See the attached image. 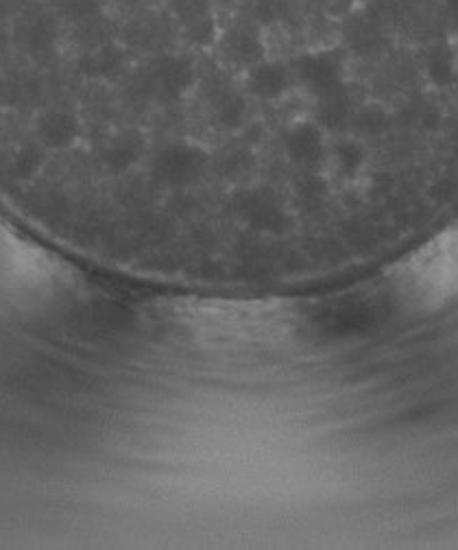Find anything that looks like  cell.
<instances>
[{
  "mask_svg": "<svg viewBox=\"0 0 458 550\" xmlns=\"http://www.w3.org/2000/svg\"><path fill=\"white\" fill-rule=\"evenodd\" d=\"M408 291L419 304L439 306L458 295V230L432 245L413 265Z\"/></svg>",
  "mask_w": 458,
  "mask_h": 550,
  "instance_id": "cell-1",
  "label": "cell"
},
{
  "mask_svg": "<svg viewBox=\"0 0 458 550\" xmlns=\"http://www.w3.org/2000/svg\"><path fill=\"white\" fill-rule=\"evenodd\" d=\"M247 90L260 101H277L291 90V70L280 62H262L247 73Z\"/></svg>",
  "mask_w": 458,
  "mask_h": 550,
  "instance_id": "cell-2",
  "label": "cell"
},
{
  "mask_svg": "<svg viewBox=\"0 0 458 550\" xmlns=\"http://www.w3.org/2000/svg\"><path fill=\"white\" fill-rule=\"evenodd\" d=\"M225 55L229 62H234L236 66H249L251 70L253 66L262 64V42L249 29H234L225 38Z\"/></svg>",
  "mask_w": 458,
  "mask_h": 550,
  "instance_id": "cell-3",
  "label": "cell"
},
{
  "mask_svg": "<svg viewBox=\"0 0 458 550\" xmlns=\"http://www.w3.org/2000/svg\"><path fill=\"white\" fill-rule=\"evenodd\" d=\"M55 9L59 16L75 22H86L99 16L101 0H55Z\"/></svg>",
  "mask_w": 458,
  "mask_h": 550,
  "instance_id": "cell-4",
  "label": "cell"
},
{
  "mask_svg": "<svg viewBox=\"0 0 458 550\" xmlns=\"http://www.w3.org/2000/svg\"><path fill=\"white\" fill-rule=\"evenodd\" d=\"M173 7L186 27L195 25L203 18H210L208 0H173Z\"/></svg>",
  "mask_w": 458,
  "mask_h": 550,
  "instance_id": "cell-5",
  "label": "cell"
}]
</instances>
